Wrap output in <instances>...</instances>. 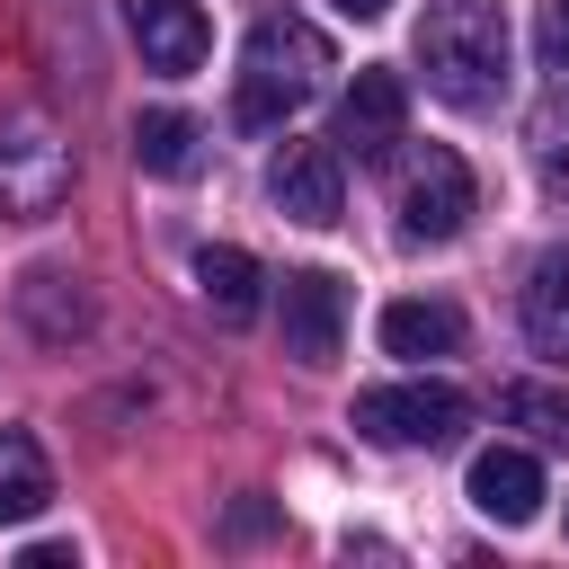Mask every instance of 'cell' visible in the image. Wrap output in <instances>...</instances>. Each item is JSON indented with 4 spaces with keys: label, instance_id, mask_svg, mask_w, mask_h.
<instances>
[{
    "label": "cell",
    "instance_id": "cell-1",
    "mask_svg": "<svg viewBox=\"0 0 569 569\" xmlns=\"http://www.w3.org/2000/svg\"><path fill=\"white\" fill-rule=\"evenodd\" d=\"M418 71L445 107L480 116L507 98V71H516V27H507V0H427L418 18Z\"/></svg>",
    "mask_w": 569,
    "mask_h": 569
},
{
    "label": "cell",
    "instance_id": "cell-2",
    "mask_svg": "<svg viewBox=\"0 0 569 569\" xmlns=\"http://www.w3.org/2000/svg\"><path fill=\"white\" fill-rule=\"evenodd\" d=\"M329 71H338V53H329V36H320L311 18H258L249 44H240L231 116H240L249 133H267V124H284L293 107H311Z\"/></svg>",
    "mask_w": 569,
    "mask_h": 569
},
{
    "label": "cell",
    "instance_id": "cell-3",
    "mask_svg": "<svg viewBox=\"0 0 569 569\" xmlns=\"http://www.w3.org/2000/svg\"><path fill=\"white\" fill-rule=\"evenodd\" d=\"M71 196V142L27 107L0 116V222H44Z\"/></svg>",
    "mask_w": 569,
    "mask_h": 569
},
{
    "label": "cell",
    "instance_id": "cell-4",
    "mask_svg": "<svg viewBox=\"0 0 569 569\" xmlns=\"http://www.w3.org/2000/svg\"><path fill=\"white\" fill-rule=\"evenodd\" d=\"M356 436H373V445H453L462 427H471V400L453 391V382H373V391H356Z\"/></svg>",
    "mask_w": 569,
    "mask_h": 569
},
{
    "label": "cell",
    "instance_id": "cell-5",
    "mask_svg": "<svg viewBox=\"0 0 569 569\" xmlns=\"http://www.w3.org/2000/svg\"><path fill=\"white\" fill-rule=\"evenodd\" d=\"M480 213V187H471V160L462 151H445V142H427V151H409V169H400V240H453L462 222Z\"/></svg>",
    "mask_w": 569,
    "mask_h": 569
},
{
    "label": "cell",
    "instance_id": "cell-6",
    "mask_svg": "<svg viewBox=\"0 0 569 569\" xmlns=\"http://www.w3.org/2000/svg\"><path fill=\"white\" fill-rule=\"evenodd\" d=\"M400 133H409V80H400V71H382V62H365V71H356V89L338 98L329 151H338V160H391V151H400Z\"/></svg>",
    "mask_w": 569,
    "mask_h": 569
},
{
    "label": "cell",
    "instance_id": "cell-7",
    "mask_svg": "<svg viewBox=\"0 0 569 569\" xmlns=\"http://www.w3.org/2000/svg\"><path fill=\"white\" fill-rule=\"evenodd\" d=\"M267 196H276V213H284V222L329 231V222L347 213V160H338L329 142H284V151H276V169H267Z\"/></svg>",
    "mask_w": 569,
    "mask_h": 569
},
{
    "label": "cell",
    "instance_id": "cell-8",
    "mask_svg": "<svg viewBox=\"0 0 569 569\" xmlns=\"http://www.w3.org/2000/svg\"><path fill=\"white\" fill-rule=\"evenodd\" d=\"M338 338H347V284L329 267H293L284 276V356L293 365H338Z\"/></svg>",
    "mask_w": 569,
    "mask_h": 569
},
{
    "label": "cell",
    "instance_id": "cell-9",
    "mask_svg": "<svg viewBox=\"0 0 569 569\" xmlns=\"http://www.w3.org/2000/svg\"><path fill=\"white\" fill-rule=\"evenodd\" d=\"M124 36H133L142 62L169 71V80H187V71L213 53V18H204V0H124Z\"/></svg>",
    "mask_w": 569,
    "mask_h": 569
},
{
    "label": "cell",
    "instance_id": "cell-10",
    "mask_svg": "<svg viewBox=\"0 0 569 569\" xmlns=\"http://www.w3.org/2000/svg\"><path fill=\"white\" fill-rule=\"evenodd\" d=\"M18 320H27L44 347H71V338L98 329V302H89V284H80L71 267H27V276H18Z\"/></svg>",
    "mask_w": 569,
    "mask_h": 569
},
{
    "label": "cell",
    "instance_id": "cell-11",
    "mask_svg": "<svg viewBox=\"0 0 569 569\" xmlns=\"http://www.w3.org/2000/svg\"><path fill=\"white\" fill-rule=\"evenodd\" d=\"M471 507H480L489 525H533V516H542V462H533L525 445L471 453Z\"/></svg>",
    "mask_w": 569,
    "mask_h": 569
},
{
    "label": "cell",
    "instance_id": "cell-12",
    "mask_svg": "<svg viewBox=\"0 0 569 569\" xmlns=\"http://www.w3.org/2000/svg\"><path fill=\"white\" fill-rule=\"evenodd\" d=\"M525 338H533V356H569V240L542 249L525 276Z\"/></svg>",
    "mask_w": 569,
    "mask_h": 569
},
{
    "label": "cell",
    "instance_id": "cell-13",
    "mask_svg": "<svg viewBox=\"0 0 569 569\" xmlns=\"http://www.w3.org/2000/svg\"><path fill=\"white\" fill-rule=\"evenodd\" d=\"M258 258L249 249H231V240H213V249H196V293H204V311L213 320H258Z\"/></svg>",
    "mask_w": 569,
    "mask_h": 569
},
{
    "label": "cell",
    "instance_id": "cell-14",
    "mask_svg": "<svg viewBox=\"0 0 569 569\" xmlns=\"http://www.w3.org/2000/svg\"><path fill=\"white\" fill-rule=\"evenodd\" d=\"M453 347H462V311L453 302H382V356L427 365V356H453Z\"/></svg>",
    "mask_w": 569,
    "mask_h": 569
},
{
    "label": "cell",
    "instance_id": "cell-15",
    "mask_svg": "<svg viewBox=\"0 0 569 569\" xmlns=\"http://www.w3.org/2000/svg\"><path fill=\"white\" fill-rule=\"evenodd\" d=\"M44 498H53V462H44V445H36L27 427H0V525L44 516Z\"/></svg>",
    "mask_w": 569,
    "mask_h": 569
},
{
    "label": "cell",
    "instance_id": "cell-16",
    "mask_svg": "<svg viewBox=\"0 0 569 569\" xmlns=\"http://www.w3.org/2000/svg\"><path fill=\"white\" fill-rule=\"evenodd\" d=\"M133 160H142L151 178H187V169L204 160V124L178 116V107H142V116H133Z\"/></svg>",
    "mask_w": 569,
    "mask_h": 569
},
{
    "label": "cell",
    "instance_id": "cell-17",
    "mask_svg": "<svg viewBox=\"0 0 569 569\" xmlns=\"http://www.w3.org/2000/svg\"><path fill=\"white\" fill-rule=\"evenodd\" d=\"M525 160H533V178L551 196H569V80L542 89V107L525 116Z\"/></svg>",
    "mask_w": 569,
    "mask_h": 569
},
{
    "label": "cell",
    "instance_id": "cell-18",
    "mask_svg": "<svg viewBox=\"0 0 569 569\" xmlns=\"http://www.w3.org/2000/svg\"><path fill=\"white\" fill-rule=\"evenodd\" d=\"M498 418L525 427L533 445H569V391H551V382H507L498 391Z\"/></svg>",
    "mask_w": 569,
    "mask_h": 569
},
{
    "label": "cell",
    "instance_id": "cell-19",
    "mask_svg": "<svg viewBox=\"0 0 569 569\" xmlns=\"http://www.w3.org/2000/svg\"><path fill=\"white\" fill-rule=\"evenodd\" d=\"M542 62H551V71H569V0H551V9H542Z\"/></svg>",
    "mask_w": 569,
    "mask_h": 569
},
{
    "label": "cell",
    "instance_id": "cell-20",
    "mask_svg": "<svg viewBox=\"0 0 569 569\" xmlns=\"http://www.w3.org/2000/svg\"><path fill=\"white\" fill-rule=\"evenodd\" d=\"M18 569H71V542H27Z\"/></svg>",
    "mask_w": 569,
    "mask_h": 569
},
{
    "label": "cell",
    "instance_id": "cell-21",
    "mask_svg": "<svg viewBox=\"0 0 569 569\" xmlns=\"http://www.w3.org/2000/svg\"><path fill=\"white\" fill-rule=\"evenodd\" d=\"M329 9H338V18H382L391 0H329Z\"/></svg>",
    "mask_w": 569,
    "mask_h": 569
}]
</instances>
